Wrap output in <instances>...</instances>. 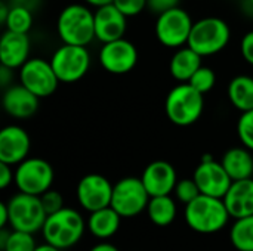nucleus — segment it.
Segmentation results:
<instances>
[{"label":"nucleus","mask_w":253,"mask_h":251,"mask_svg":"<svg viewBox=\"0 0 253 251\" xmlns=\"http://www.w3.org/2000/svg\"><path fill=\"white\" fill-rule=\"evenodd\" d=\"M230 213L222 198L200 194L184 210L185 223L197 234L212 235L222 231L230 220Z\"/></svg>","instance_id":"1"},{"label":"nucleus","mask_w":253,"mask_h":251,"mask_svg":"<svg viewBox=\"0 0 253 251\" xmlns=\"http://www.w3.org/2000/svg\"><path fill=\"white\" fill-rule=\"evenodd\" d=\"M56 33L65 44L87 46L95 38V12L86 3L65 6L58 15Z\"/></svg>","instance_id":"2"},{"label":"nucleus","mask_w":253,"mask_h":251,"mask_svg":"<svg viewBox=\"0 0 253 251\" xmlns=\"http://www.w3.org/2000/svg\"><path fill=\"white\" fill-rule=\"evenodd\" d=\"M87 229L86 220L76 209L62 207L59 212L49 215L43 228L42 235L44 243L67 250L79 244Z\"/></svg>","instance_id":"3"},{"label":"nucleus","mask_w":253,"mask_h":251,"mask_svg":"<svg viewBox=\"0 0 253 251\" xmlns=\"http://www.w3.org/2000/svg\"><path fill=\"white\" fill-rule=\"evenodd\" d=\"M205 98L190 83H179L166 96L165 111L170 123L179 127L194 124L203 114Z\"/></svg>","instance_id":"4"},{"label":"nucleus","mask_w":253,"mask_h":251,"mask_svg":"<svg viewBox=\"0 0 253 251\" xmlns=\"http://www.w3.org/2000/svg\"><path fill=\"white\" fill-rule=\"evenodd\" d=\"M230 40L231 30L227 21L218 16H206L194 22L187 46L205 58L222 52Z\"/></svg>","instance_id":"5"},{"label":"nucleus","mask_w":253,"mask_h":251,"mask_svg":"<svg viewBox=\"0 0 253 251\" xmlns=\"http://www.w3.org/2000/svg\"><path fill=\"white\" fill-rule=\"evenodd\" d=\"M9 209V226L13 231L37 234L47 219V213L42 204L40 197L18 192L7 201Z\"/></svg>","instance_id":"6"},{"label":"nucleus","mask_w":253,"mask_h":251,"mask_svg":"<svg viewBox=\"0 0 253 251\" xmlns=\"http://www.w3.org/2000/svg\"><path fill=\"white\" fill-rule=\"evenodd\" d=\"M49 61L58 80L67 84L82 80L90 68V53L86 46L62 43Z\"/></svg>","instance_id":"7"},{"label":"nucleus","mask_w":253,"mask_h":251,"mask_svg":"<svg viewBox=\"0 0 253 251\" xmlns=\"http://www.w3.org/2000/svg\"><path fill=\"white\" fill-rule=\"evenodd\" d=\"M150 194L145 189L141 178H123L113 186L111 207L123 217H136L147 210L150 203Z\"/></svg>","instance_id":"8"},{"label":"nucleus","mask_w":253,"mask_h":251,"mask_svg":"<svg viewBox=\"0 0 253 251\" xmlns=\"http://www.w3.org/2000/svg\"><path fill=\"white\" fill-rule=\"evenodd\" d=\"M52 166L39 157H28L15 166V186L19 192L40 197L52 188L53 183Z\"/></svg>","instance_id":"9"},{"label":"nucleus","mask_w":253,"mask_h":251,"mask_svg":"<svg viewBox=\"0 0 253 251\" xmlns=\"http://www.w3.org/2000/svg\"><path fill=\"white\" fill-rule=\"evenodd\" d=\"M193 25L194 21L190 13L178 6L162 15H157L154 31L157 40L163 46L169 49H179L182 46H187Z\"/></svg>","instance_id":"10"},{"label":"nucleus","mask_w":253,"mask_h":251,"mask_svg":"<svg viewBox=\"0 0 253 251\" xmlns=\"http://www.w3.org/2000/svg\"><path fill=\"white\" fill-rule=\"evenodd\" d=\"M18 77L19 83L40 99L53 95L61 83L50 65V61L43 58H30L19 68Z\"/></svg>","instance_id":"11"},{"label":"nucleus","mask_w":253,"mask_h":251,"mask_svg":"<svg viewBox=\"0 0 253 251\" xmlns=\"http://www.w3.org/2000/svg\"><path fill=\"white\" fill-rule=\"evenodd\" d=\"M98 61L101 67L110 74H127L135 68L138 62V49L130 40L122 37L108 43H102Z\"/></svg>","instance_id":"12"},{"label":"nucleus","mask_w":253,"mask_h":251,"mask_svg":"<svg viewBox=\"0 0 253 251\" xmlns=\"http://www.w3.org/2000/svg\"><path fill=\"white\" fill-rule=\"evenodd\" d=\"M113 183L102 175L90 173L83 176L76 188L79 206L87 213L110 207L113 197Z\"/></svg>","instance_id":"13"},{"label":"nucleus","mask_w":253,"mask_h":251,"mask_svg":"<svg viewBox=\"0 0 253 251\" xmlns=\"http://www.w3.org/2000/svg\"><path fill=\"white\" fill-rule=\"evenodd\" d=\"M193 179L202 194L216 198H224L233 183V179L224 169L222 163L215 160H202L194 170Z\"/></svg>","instance_id":"14"},{"label":"nucleus","mask_w":253,"mask_h":251,"mask_svg":"<svg viewBox=\"0 0 253 251\" xmlns=\"http://www.w3.org/2000/svg\"><path fill=\"white\" fill-rule=\"evenodd\" d=\"M30 148V136L21 126L9 124L0 130V163L18 166L28 158Z\"/></svg>","instance_id":"15"},{"label":"nucleus","mask_w":253,"mask_h":251,"mask_svg":"<svg viewBox=\"0 0 253 251\" xmlns=\"http://www.w3.org/2000/svg\"><path fill=\"white\" fill-rule=\"evenodd\" d=\"M141 180L150 197L170 195L178 183V175L170 163L157 160L144 169Z\"/></svg>","instance_id":"16"},{"label":"nucleus","mask_w":253,"mask_h":251,"mask_svg":"<svg viewBox=\"0 0 253 251\" xmlns=\"http://www.w3.org/2000/svg\"><path fill=\"white\" fill-rule=\"evenodd\" d=\"M127 28V16L113 3L95 9V38L108 43L125 37Z\"/></svg>","instance_id":"17"},{"label":"nucleus","mask_w":253,"mask_h":251,"mask_svg":"<svg viewBox=\"0 0 253 251\" xmlns=\"http://www.w3.org/2000/svg\"><path fill=\"white\" fill-rule=\"evenodd\" d=\"M39 99L40 98H37L33 92L19 83L4 89L1 105L7 115L18 120H25L34 115L39 109Z\"/></svg>","instance_id":"18"},{"label":"nucleus","mask_w":253,"mask_h":251,"mask_svg":"<svg viewBox=\"0 0 253 251\" xmlns=\"http://www.w3.org/2000/svg\"><path fill=\"white\" fill-rule=\"evenodd\" d=\"M31 41L25 33H13L6 30L0 38V62L13 70H19L28 59Z\"/></svg>","instance_id":"19"},{"label":"nucleus","mask_w":253,"mask_h":251,"mask_svg":"<svg viewBox=\"0 0 253 251\" xmlns=\"http://www.w3.org/2000/svg\"><path fill=\"white\" fill-rule=\"evenodd\" d=\"M231 217L240 219L253 215V178L233 180L222 198Z\"/></svg>","instance_id":"20"},{"label":"nucleus","mask_w":253,"mask_h":251,"mask_svg":"<svg viewBox=\"0 0 253 251\" xmlns=\"http://www.w3.org/2000/svg\"><path fill=\"white\" fill-rule=\"evenodd\" d=\"M122 219L123 217L111 206L92 212L86 220L87 231L98 240H108L119 232Z\"/></svg>","instance_id":"21"},{"label":"nucleus","mask_w":253,"mask_h":251,"mask_svg":"<svg viewBox=\"0 0 253 251\" xmlns=\"http://www.w3.org/2000/svg\"><path fill=\"white\" fill-rule=\"evenodd\" d=\"M202 58L190 46H182L175 50L169 62L172 77L179 83H188L193 74L202 67Z\"/></svg>","instance_id":"22"},{"label":"nucleus","mask_w":253,"mask_h":251,"mask_svg":"<svg viewBox=\"0 0 253 251\" xmlns=\"http://www.w3.org/2000/svg\"><path fill=\"white\" fill-rule=\"evenodd\" d=\"M221 163L233 180L253 178V155L246 146L230 148L224 152Z\"/></svg>","instance_id":"23"},{"label":"nucleus","mask_w":253,"mask_h":251,"mask_svg":"<svg viewBox=\"0 0 253 251\" xmlns=\"http://www.w3.org/2000/svg\"><path fill=\"white\" fill-rule=\"evenodd\" d=\"M228 99L231 105L240 112L253 109V77L251 75H236L227 89Z\"/></svg>","instance_id":"24"},{"label":"nucleus","mask_w":253,"mask_h":251,"mask_svg":"<svg viewBox=\"0 0 253 251\" xmlns=\"http://www.w3.org/2000/svg\"><path fill=\"white\" fill-rule=\"evenodd\" d=\"M147 215L148 219L160 228L169 226L175 222L178 215V207L175 200L170 195H160V197H151L150 203L147 206Z\"/></svg>","instance_id":"25"},{"label":"nucleus","mask_w":253,"mask_h":251,"mask_svg":"<svg viewBox=\"0 0 253 251\" xmlns=\"http://www.w3.org/2000/svg\"><path fill=\"white\" fill-rule=\"evenodd\" d=\"M230 243L237 251H253V215L236 219L230 229Z\"/></svg>","instance_id":"26"},{"label":"nucleus","mask_w":253,"mask_h":251,"mask_svg":"<svg viewBox=\"0 0 253 251\" xmlns=\"http://www.w3.org/2000/svg\"><path fill=\"white\" fill-rule=\"evenodd\" d=\"M33 13H34L33 10L24 7V6L12 3L10 9H9V15H7V18H6L3 25L9 31L28 34V31L33 27V22H34V15Z\"/></svg>","instance_id":"27"},{"label":"nucleus","mask_w":253,"mask_h":251,"mask_svg":"<svg viewBox=\"0 0 253 251\" xmlns=\"http://www.w3.org/2000/svg\"><path fill=\"white\" fill-rule=\"evenodd\" d=\"M37 243L34 240V234L21 232V231H10V235L6 244L0 249L1 251H34Z\"/></svg>","instance_id":"28"},{"label":"nucleus","mask_w":253,"mask_h":251,"mask_svg":"<svg viewBox=\"0 0 253 251\" xmlns=\"http://www.w3.org/2000/svg\"><path fill=\"white\" fill-rule=\"evenodd\" d=\"M188 83H190L197 92H200V93L205 95V93L211 92V90L215 87L216 75H215V72H213L212 68L202 65V67L193 74V77L190 78Z\"/></svg>","instance_id":"29"},{"label":"nucleus","mask_w":253,"mask_h":251,"mask_svg":"<svg viewBox=\"0 0 253 251\" xmlns=\"http://www.w3.org/2000/svg\"><path fill=\"white\" fill-rule=\"evenodd\" d=\"M237 136L243 146L253 152V109L242 112L237 120Z\"/></svg>","instance_id":"30"},{"label":"nucleus","mask_w":253,"mask_h":251,"mask_svg":"<svg viewBox=\"0 0 253 251\" xmlns=\"http://www.w3.org/2000/svg\"><path fill=\"white\" fill-rule=\"evenodd\" d=\"M173 194L179 203L187 206L188 203L194 201L202 192H200L194 179H181V180H178Z\"/></svg>","instance_id":"31"},{"label":"nucleus","mask_w":253,"mask_h":251,"mask_svg":"<svg viewBox=\"0 0 253 251\" xmlns=\"http://www.w3.org/2000/svg\"><path fill=\"white\" fill-rule=\"evenodd\" d=\"M40 200H42V204H43L47 216L59 212L64 207V198H62V195L58 191H53L52 188L49 191H46L44 194H42L40 195Z\"/></svg>","instance_id":"32"},{"label":"nucleus","mask_w":253,"mask_h":251,"mask_svg":"<svg viewBox=\"0 0 253 251\" xmlns=\"http://www.w3.org/2000/svg\"><path fill=\"white\" fill-rule=\"evenodd\" d=\"M113 4L127 18L138 16L144 9H147V0H114Z\"/></svg>","instance_id":"33"},{"label":"nucleus","mask_w":253,"mask_h":251,"mask_svg":"<svg viewBox=\"0 0 253 251\" xmlns=\"http://www.w3.org/2000/svg\"><path fill=\"white\" fill-rule=\"evenodd\" d=\"M179 1L181 0H147V9L151 13L162 15L173 7H178Z\"/></svg>","instance_id":"34"},{"label":"nucleus","mask_w":253,"mask_h":251,"mask_svg":"<svg viewBox=\"0 0 253 251\" xmlns=\"http://www.w3.org/2000/svg\"><path fill=\"white\" fill-rule=\"evenodd\" d=\"M240 52L243 59L253 67V30L248 31L240 41Z\"/></svg>","instance_id":"35"},{"label":"nucleus","mask_w":253,"mask_h":251,"mask_svg":"<svg viewBox=\"0 0 253 251\" xmlns=\"http://www.w3.org/2000/svg\"><path fill=\"white\" fill-rule=\"evenodd\" d=\"M12 167L13 166L0 163V188L1 189H6L15 180V170H12Z\"/></svg>","instance_id":"36"},{"label":"nucleus","mask_w":253,"mask_h":251,"mask_svg":"<svg viewBox=\"0 0 253 251\" xmlns=\"http://www.w3.org/2000/svg\"><path fill=\"white\" fill-rule=\"evenodd\" d=\"M13 71H15L13 68H9L6 65L0 67V86L3 89H6V87L13 84V77H15Z\"/></svg>","instance_id":"37"},{"label":"nucleus","mask_w":253,"mask_h":251,"mask_svg":"<svg viewBox=\"0 0 253 251\" xmlns=\"http://www.w3.org/2000/svg\"><path fill=\"white\" fill-rule=\"evenodd\" d=\"M12 3L13 4H19V6H24V7H27V9H30V10H37L39 9V6H40V3H42V0H12Z\"/></svg>","instance_id":"38"},{"label":"nucleus","mask_w":253,"mask_h":251,"mask_svg":"<svg viewBox=\"0 0 253 251\" xmlns=\"http://www.w3.org/2000/svg\"><path fill=\"white\" fill-rule=\"evenodd\" d=\"M9 225V209L7 203L0 204V228H6Z\"/></svg>","instance_id":"39"},{"label":"nucleus","mask_w":253,"mask_h":251,"mask_svg":"<svg viewBox=\"0 0 253 251\" xmlns=\"http://www.w3.org/2000/svg\"><path fill=\"white\" fill-rule=\"evenodd\" d=\"M89 251H120L116 246L108 244V243H99L96 246H93Z\"/></svg>","instance_id":"40"},{"label":"nucleus","mask_w":253,"mask_h":251,"mask_svg":"<svg viewBox=\"0 0 253 251\" xmlns=\"http://www.w3.org/2000/svg\"><path fill=\"white\" fill-rule=\"evenodd\" d=\"M9 9H10V6L7 4V1H3V0H1V3H0V22H1V24H4V21H6V18H7Z\"/></svg>","instance_id":"41"},{"label":"nucleus","mask_w":253,"mask_h":251,"mask_svg":"<svg viewBox=\"0 0 253 251\" xmlns=\"http://www.w3.org/2000/svg\"><path fill=\"white\" fill-rule=\"evenodd\" d=\"M114 0H83V3H86L87 6H90V7H101V6H104V4H110V3H113Z\"/></svg>","instance_id":"42"},{"label":"nucleus","mask_w":253,"mask_h":251,"mask_svg":"<svg viewBox=\"0 0 253 251\" xmlns=\"http://www.w3.org/2000/svg\"><path fill=\"white\" fill-rule=\"evenodd\" d=\"M34 251H62V250H59L58 247H55V246H52V244L44 243V244H37V247H36V250Z\"/></svg>","instance_id":"43"},{"label":"nucleus","mask_w":253,"mask_h":251,"mask_svg":"<svg viewBox=\"0 0 253 251\" xmlns=\"http://www.w3.org/2000/svg\"><path fill=\"white\" fill-rule=\"evenodd\" d=\"M249 4H251V6L253 7V0H249Z\"/></svg>","instance_id":"44"},{"label":"nucleus","mask_w":253,"mask_h":251,"mask_svg":"<svg viewBox=\"0 0 253 251\" xmlns=\"http://www.w3.org/2000/svg\"><path fill=\"white\" fill-rule=\"evenodd\" d=\"M3 1H12V0H3Z\"/></svg>","instance_id":"45"}]
</instances>
